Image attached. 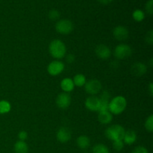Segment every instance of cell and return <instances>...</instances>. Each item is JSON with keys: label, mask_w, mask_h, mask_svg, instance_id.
<instances>
[{"label": "cell", "mask_w": 153, "mask_h": 153, "mask_svg": "<svg viewBox=\"0 0 153 153\" xmlns=\"http://www.w3.org/2000/svg\"><path fill=\"white\" fill-rule=\"evenodd\" d=\"M61 88L64 93H70L74 90L75 85L73 79L70 78H65L61 82Z\"/></svg>", "instance_id": "15"}, {"label": "cell", "mask_w": 153, "mask_h": 153, "mask_svg": "<svg viewBox=\"0 0 153 153\" xmlns=\"http://www.w3.org/2000/svg\"><path fill=\"white\" fill-rule=\"evenodd\" d=\"M74 28V25L70 19H61L55 24V29L59 34L67 35L70 34Z\"/></svg>", "instance_id": "5"}, {"label": "cell", "mask_w": 153, "mask_h": 153, "mask_svg": "<svg viewBox=\"0 0 153 153\" xmlns=\"http://www.w3.org/2000/svg\"><path fill=\"white\" fill-rule=\"evenodd\" d=\"M132 17L137 22H141L145 18V13L144 12L142 11L140 9H137L134 10L132 13Z\"/></svg>", "instance_id": "22"}, {"label": "cell", "mask_w": 153, "mask_h": 153, "mask_svg": "<svg viewBox=\"0 0 153 153\" xmlns=\"http://www.w3.org/2000/svg\"><path fill=\"white\" fill-rule=\"evenodd\" d=\"M136 140H137V134L134 130L130 129L125 131L123 138L124 144L131 145L135 143Z\"/></svg>", "instance_id": "14"}, {"label": "cell", "mask_w": 153, "mask_h": 153, "mask_svg": "<svg viewBox=\"0 0 153 153\" xmlns=\"http://www.w3.org/2000/svg\"><path fill=\"white\" fill-rule=\"evenodd\" d=\"M112 119H113V114L109 111L99 112L98 120L102 124H105V125L109 124L112 121Z\"/></svg>", "instance_id": "16"}, {"label": "cell", "mask_w": 153, "mask_h": 153, "mask_svg": "<svg viewBox=\"0 0 153 153\" xmlns=\"http://www.w3.org/2000/svg\"><path fill=\"white\" fill-rule=\"evenodd\" d=\"M13 150L15 153H28V146L25 141L18 140L13 146Z\"/></svg>", "instance_id": "18"}, {"label": "cell", "mask_w": 153, "mask_h": 153, "mask_svg": "<svg viewBox=\"0 0 153 153\" xmlns=\"http://www.w3.org/2000/svg\"><path fill=\"white\" fill-rule=\"evenodd\" d=\"M83 153H88V152H83Z\"/></svg>", "instance_id": "34"}, {"label": "cell", "mask_w": 153, "mask_h": 153, "mask_svg": "<svg viewBox=\"0 0 153 153\" xmlns=\"http://www.w3.org/2000/svg\"><path fill=\"white\" fill-rule=\"evenodd\" d=\"M131 55H132V49L129 45L126 43L117 45L114 50V55L117 59H126Z\"/></svg>", "instance_id": "4"}, {"label": "cell", "mask_w": 153, "mask_h": 153, "mask_svg": "<svg viewBox=\"0 0 153 153\" xmlns=\"http://www.w3.org/2000/svg\"><path fill=\"white\" fill-rule=\"evenodd\" d=\"M76 144L79 149L85 150V149L89 148L90 145H91V140L88 136L81 135L76 140Z\"/></svg>", "instance_id": "17"}, {"label": "cell", "mask_w": 153, "mask_h": 153, "mask_svg": "<svg viewBox=\"0 0 153 153\" xmlns=\"http://www.w3.org/2000/svg\"><path fill=\"white\" fill-rule=\"evenodd\" d=\"M71 131L67 127H61L57 131V139H58V141L62 143L68 142L71 139Z\"/></svg>", "instance_id": "12"}, {"label": "cell", "mask_w": 153, "mask_h": 153, "mask_svg": "<svg viewBox=\"0 0 153 153\" xmlns=\"http://www.w3.org/2000/svg\"><path fill=\"white\" fill-rule=\"evenodd\" d=\"M95 53L97 56L100 59L107 60L111 55V51L106 45L100 44L96 47Z\"/></svg>", "instance_id": "11"}, {"label": "cell", "mask_w": 153, "mask_h": 153, "mask_svg": "<svg viewBox=\"0 0 153 153\" xmlns=\"http://www.w3.org/2000/svg\"><path fill=\"white\" fill-rule=\"evenodd\" d=\"M18 138H19V140L25 141L28 138V133L25 131H20L18 134Z\"/></svg>", "instance_id": "30"}, {"label": "cell", "mask_w": 153, "mask_h": 153, "mask_svg": "<svg viewBox=\"0 0 153 153\" xmlns=\"http://www.w3.org/2000/svg\"><path fill=\"white\" fill-rule=\"evenodd\" d=\"M92 153H109V149L107 146L102 143H98L94 146Z\"/></svg>", "instance_id": "21"}, {"label": "cell", "mask_w": 153, "mask_h": 153, "mask_svg": "<svg viewBox=\"0 0 153 153\" xmlns=\"http://www.w3.org/2000/svg\"><path fill=\"white\" fill-rule=\"evenodd\" d=\"M102 83L97 79H91L85 83V91L91 96H96L101 91Z\"/></svg>", "instance_id": "6"}, {"label": "cell", "mask_w": 153, "mask_h": 153, "mask_svg": "<svg viewBox=\"0 0 153 153\" xmlns=\"http://www.w3.org/2000/svg\"><path fill=\"white\" fill-rule=\"evenodd\" d=\"M113 35L116 40L119 41H123L128 37V30L126 27L123 25H118L113 30Z\"/></svg>", "instance_id": "10"}, {"label": "cell", "mask_w": 153, "mask_h": 153, "mask_svg": "<svg viewBox=\"0 0 153 153\" xmlns=\"http://www.w3.org/2000/svg\"><path fill=\"white\" fill-rule=\"evenodd\" d=\"M75 60H76V57L73 54H68L66 56V61H67V62L68 64H72V63L74 62Z\"/></svg>", "instance_id": "31"}, {"label": "cell", "mask_w": 153, "mask_h": 153, "mask_svg": "<svg viewBox=\"0 0 153 153\" xmlns=\"http://www.w3.org/2000/svg\"><path fill=\"white\" fill-rule=\"evenodd\" d=\"M124 143L123 141V140H115V141H113V148L114 149V150L117 151V152H120V151L122 150L124 148Z\"/></svg>", "instance_id": "25"}, {"label": "cell", "mask_w": 153, "mask_h": 153, "mask_svg": "<svg viewBox=\"0 0 153 153\" xmlns=\"http://www.w3.org/2000/svg\"><path fill=\"white\" fill-rule=\"evenodd\" d=\"M148 91H149V95L152 97V94H153V85L152 82H150L149 85V88H148Z\"/></svg>", "instance_id": "32"}, {"label": "cell", "mask_w": 153, "mask_h": 153, "mask_svg": "<svg viewBox=\"0 0 153 153\" xmlns=\"http://www.w3.org/2000/svg\"><path fill=\"white\" fill-rule=\"evenodd\" d=\"M85 107L91 111H99L100 106V98L96 96H90L85 100Z\"/></svg>", "instance_id": "9"}, {"label": "cell", "mask_w": 153, "mask_h": 153, "mask_svg": "<svg viewBox=\"0 0 153 153\" xmlns=\"http://www.w3.org/2000/svg\"><path fill=\"white\" fill-rule=\"evenodd\" d=\"M11 110V105L7 100L0 101V114H4L10 112Z\"/></svg>", "instance_id": "20"}, {"label": "cell", "mask_w": 153, "mask_h": 153, "mask_svg": "<svg viewBox=\"0 0 153 153\" xmlns=\"http://www.w3.org/2000/svg\"><path fill=\"white\" fill-rule=\"evenodd\" d=\"M131 153H149V151L145 146H138L133 149Z\"/></svg>", "instance_id": "27"}, {"label": "cell", "mask_w": 153, "mask_h": 153, "mask_svg": "<svg viewBox=\"0 0 153 153\" xmlns=\"http://www.w3.org/2000/svg\"><path fill=\"white\" fill-rule=\"evenodd\" d=\"M146 42L149 43V45H152L153 43V31L152 30H150L147 32L146 35Z\"/></svg>", "instance_id": "29"}, {"label": "cell", "mask_w": 153, "mask_h": 153, "mask_svg": "<svg viewBox=\"0 0 153 153\" xmlns=\"http://www.w3.org/2000/svg\"><path fill=\"white\" fill-rule=\"evenodd\" d=\"M127 106L126 99L123 96H117L111 100L108 105V110L112 114H121L126 110Z\"/></svg>", "instance_id": "2"}, {"label": "cell", "mask_w": 153, "mask_h": 153, "mask_svg": "<svg viewBox=\"0 0 153 153\" xmlns=\"http://www.w3.org/2000/svg\"><path fill=\"white\" fill-rule=\"evenodd\" d=\"M73 83H74L75 86L77 87H82L85 86V83L87 82L86 77L85 75L83 74H77L74 76L73 79Z\"/></svg>", "instance_id": "19"}, {"label": "cell", "mask_w": 153, "mask_h": 153, "mask_svg": "<svg viewBox=\"0 0 153 153\" xmlns=\"http://www.w3.org/2000/svg\"><path fill=\"white\" fill-rule=\"evenodd\" d=\"M49 51L52 58L59 60L65 57L67 53V47L62 40L55 39L49 44Z\"/></svg>", "instance_id": "1"}, {"label": "cell", "mask_w": 153, "mask_h": 153, "mask_svg": "<svg viewBox=\"0 0 153 153\" xmlns=\"http://www.w3.org/2000/svg\"><path fill=\"white\" fill-rule=\"evenodd\" d=\"M147 67L146 64L142 62L134 63L131 67V73L136 77H140L146 73Z\"/></svg>", "instance_id": "13"}, {"label": "cell", "mask_w": 153, "mask_h": 153, "mask_svg": "<svg viewBox=\"0 0 153 153\" xmlns=\"http://www.w3.org/2000/svg\"><path fill=\"white\" fill-rule=\"evenodd\" d=\"M71 97L68 93H61L56 98V105L59 108L67 109L71 104Z\"/></svg>", "instance_id": "8"}, {"label": "cell", "mask_w": 153, "mask_h": 153, "mask_svg": "<svg viewBox=\"0 0 153 153\" xmlns=\"http://www.w3.org/2000/svg\"><path fill=\"white\" fill-rule=\"evenodd\" d=\"M100 103H104V104H108L111 101V94L108 91H105L101 94L100 97Z\"/></svg>", "instance_id": "23"}, {"label": "cell", "mask_w": 153, "mask_h": 153, "mask_svg": "<svg viewBox=\"0 0 153 153\" xmlns=\"http://www.w3.org/2000/svg\"><path fill=\"white\" fill-rule=\"evenodd\" d=\"M97 1H98L99 2L101 3V4H109V3L112 2V1H113V0H97Z\"/></svg>", "instance_id": "33"}, {"label": "cell", "mask_w": 153, "mask_h": 153, "mask_svg": "<svg viewBox=\"0 0 153 153\" xmlns=\"http://www.w3.org/2000/svg\"><path fill=\"white\" fill-rule=\"evenodd\" d=\"M125 131V128L122 126L116 124L109 126L105 131V134L109 140L115 141V140H123Z\"/></svg>", "instance_id": "3"}, {"label": "cell", "mask_w": 153, "mask_h": 153, "mask_svg": "<svg viewBox=\"0 0 153 153\" xmlns=\"http://www.w3.org/2000/svg\"><path fill=\"white\" fill-rule=\"evenodd\" d=\"M145 128L149 132H152L153 131V115L151 114L150 116L146 118L144 123Z\"/></svg>", "instance_id": "24"}, {"label": "cell", "mask_w": 153, "mask_h": 153, "mask_svg": "<svg viewBox=\"0 0 153 153\" xmlns=\"http://www.w3.org/2000/svg\"><path fill=\"white\" fill-rule=\"evenodd\" d=\"M65 66L62 61L59 60H55L49 64L47 67V71L49 75L52 76H56L61 74L64 71Z\"/></svg>", "instance_id": "7"}, {"label": "cell", "mask_w": 153, "mask_h": 153, "mask_svg": "<svg viewBox=\"0 0 153 153\" xmlns=\"http://www.w3.org/2000/svg\"><path fill=\"white\" fill-rule=\"evenodd\" d=\"M146 10L149 15L153 13V0H149L146 4Z\"/></svg>", "instance_id": "28"}, {"label": "cell", "mask_w": 153, "mask_h": 153, "mask_svg": "<svg viewBox=\"0 0 153 153\" xmlns=\"http://www.w3.org/2000/svg\"><path fill=\"white\" fill-rule=\"evenodd\" d=\"M49 18L52 20H57L60 18V13L57 10H51L49 12Z\"/></svg>", "instance_id": "26"}]
</instances>
